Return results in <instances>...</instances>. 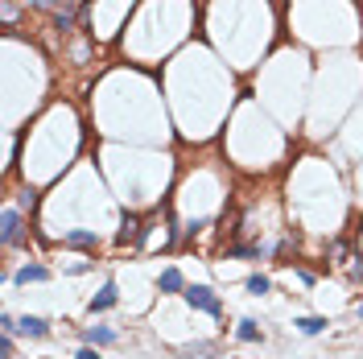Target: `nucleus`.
<instances>
[{
  "mask_svg": "<svg viewBox=\"0 0 363 359\" xmlns=\"http://www.w3.org/2000/svg\"><path fill=\"white\" fill-rule=\"evenodd\" d=\"M25 239V219L17 207H4V219H0V244L4 248H17Z\"/></svg>",
  "mask_w": 363,
  "mask_h": 359,
  "instance_id": "nucleus-1",
  "label": "nucleus"
},
{
  "mask_svg": "<svg viewBox=\"0 0 363 359\" xmlns=\"http://www.w3.org/2000/svg\"><path fill=\"white\" fill-rule=\"evenodd\" d=\"M186 302H190L194 310H202V314H223V302H219L207 285H190L186 289Z\"/></svg>",
  "mask_w": 363,
  "mask_h": 359,
  "instance_id": "nucleus-2",
  "label": "nucleus"
},
{
  "mask_svg": "<svg viewBox=\"0 0 363 359\" xmlns=\"http://www.w3.org/2000/svg\"><path fill=\"white\" fill-rule=\"evenodd\" d=\"M13 335H25V338H46L50 335V322L46 318H33V314H25L21 322H17V331Z\"/></svg>",
  "mask_w": 363,
  "mask_h": 359,
  "instance_id": "nucleus-3",
  "label": "nucleus"
},
{
  "mask_svg": "<svg viewBox=\"0 0 363 359\" xmlns=\"http://www.w3.org/2000/svg\"><path fill=\"white\" fill-rule=\"evenodd\" d=\"M13 281H17V285H42V281H50V268L46 264H25Z\"/></svg>",
  "mask_w": 363,
  "mask_h": 359,
  "instance_id": "nucleus-4",
  "label": "nucleus"
},
{
  "mask_svg": "<svg viewBox=\"0 0 363 359\" xmlns=\"http://www.w3.org/2000/svg\"><path fill=\"white\" fill-rule=\"evenodd\" d=\"M116 302H120V293H116V285H112V281H108V285L99 289L96 297H91V314H103V310H112V306H116Z\"/></svg>",
  "mask_w": 363,
  "mask_h": 359,
  "instance_id": "nucleus-5",
  "label": "nucleus"
},
{
  "mask_svg": "<svg viewBox=\"0 0 363 359\" xmlns=\"http://www.w3.org/2000/svg\"><path fill=\"white\" fill-rule=\"evenodd\" d=\"M83 338H87V343H91V347H112V343H116V331H112V326H87V331H83Z\"/></svg>",
  "mask_w": 363,
  "mask_h": 359,
  "instance_id": "nucleus-6",
  "label": "nucleus"
},
{
  "mask_svg": "<svg viewBox=\"0 0 363 359\" xmlns=\"http://www.w3.org/2000/svg\"><path fill=\"white\" fill-rule=\"evenodd\" d=\"M293 326H297V331H301V335H322V331H326V326H330V322H326V318H314V314H310V318H297V322H293Z\"/></svg>",
  "mask_w": 363,
  "mask_h": 359,
  "instance_id": "nucleus-7",
  "label": "nucleus"
},
{
  "mask_svg": "<svg viewBox=\"0 0 363 359\" xmlns=\"http://www.w3.org/2000/svg\"><path fill=\"white\" fill-rule=\"evenodd\" d=\"M161 293H182V273L178 268H166L161 273Z\"/></svg>",
  "mask_w": 363,
  "mask_h": 359,
  "instance_id": "nucleus-8",
  "label": "nucleus"
},
{
  "mask_svg": "<svg viewBox=\"0 0 363 359\" xmlns=\"http://www.w3.org/2000/svg\"><path fill=\"white\" fill-rule=\"evenodd\" d=\"M236 335H240L243 343H260V326H256L252 318H243L240 326H236Z\"/></svg>",
  "mask_w": 363,
  "mask_h": 359,
  "instance_id": "nucleus-9",
  "label": "nucleus"
},
{
  "mask_svg": "<svg viewBox=\"0 0 363 359\" xmlns=\"http://www.w3.org/2000/svg\"><path fill=\"white\" fill-rule=\"evenodd\" d=\"M67 244H74V248H96V236L91 232H67Z\"/></svg>",
  "mask_w": 363,
  "mask_h": 359,
  "instance_id": "nucleus-10",
  "label": "nucleus"
},
{
  "mask_svg": "<svg viewBox=\"0 0 363 359\" xmlns=\"http://www.w3.org/2000/svg\"><path fill=\"white\" fill-rule=\"evenodd\" d=\"M268 289H272V285H268V277H260V273H256V277H248V293H256V297H265Z\"/></svg>",
  "mask_w": 363,
  "mask_h": 359,
  "instance_id": "nucleus-11",
  "label": "nucleus"
},
{
  "mask_svg": "<svg viewBox=\"0 0 363 359\" xmlns=\"http://www.w3.org/2000/svg\"><path fill=\"white\" fill-rule=\"evenodd\" d=\"M0 13H4V25L17 21V4H13V0H0Z\"/></svg>",
  "mask_w": 363,
  "mask_h": 359,
  "instance_id": "nucleus-12",
  "label": "nucleus"
},
{
  "mask_svg": "<svg viewBox=\"0 0 363 359\" xmlns=\"http://www.w3.org/2000/svg\"><path fill=\"white\" fill-rule=\"evenodd\" d=\"M0 359H13V335H0Z\"/></svg>",
  "mask_w": 363,
  "mask_h": 359,
  "instance_id": "nucleus-13",
  "label": "nucleus"
},
{
  "mask_svg": "<svg viewBox=\"0 0 363 359\" xmlns=\"http://www.w3.org/2000/svg\"><path fill=\"white\" fill-rule=\"evenodd\" d=\"M74 359H99V355H96V351H91V347H83V351H79V355H74Z\"/></svg>",
  "mask_w": 363,
  "mask_h": 359,
  "instance_id": "nucleus-14",
  "label": "nucleus"
},
{
  "mask_svg": "<svg viewBox=\"0 0 363 359\" xmlns=\"http://www.w3.org/2000/svg\"><path fill=\"white\" fill-rule=\"evenodd\" d=\"M359 318H363V306H359Z\"/></svg>",
  "mask_w": 363,
  "mask_h": 359,
  "instance_id": "nucleus-15",
  "label": "nucleus"
}]
</instances>
